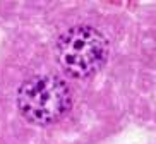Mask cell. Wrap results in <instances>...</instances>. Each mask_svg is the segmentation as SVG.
<instances>
[{"label": "cell", "mask_w": 156, "mask_h": 144, "mask_svg": "<svg viewBox=\"0 0 156 144\" xmlns=\"http://www.w3.org/2000/svg\"><path fill=\"white\" fill-rule=\"evenodd\" d=\"M72 105L70 89L62 77L53 74L33 76L17 91V108L31 124L48 125L60 120Z\"/></svg>", "instance_id": "1"}, {"label": "cell", "mask_w": 156, "mask_h": 144, "mask_svg": "<svg viewBox=\"0 0 156 144\" xmlns=\"http://www.w3.org/2000/svg\"><path fill=\"white\" fill-rule=\"evenodd\" d=\"M108 41L105 34L91 26H74L57 43V60L65 74L76 79L89 77L105 65Z\"/></svg>", "instance_id": "2"}]
</instances>
